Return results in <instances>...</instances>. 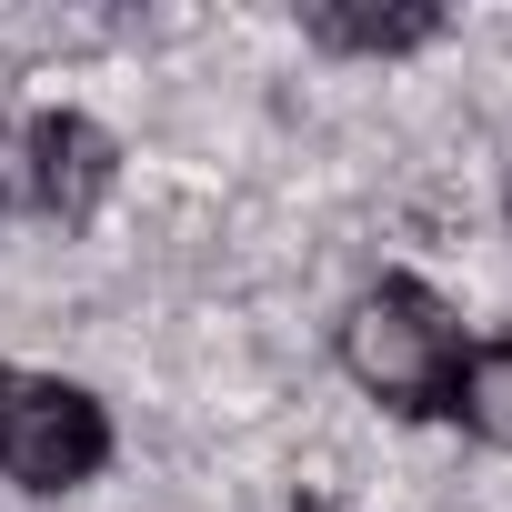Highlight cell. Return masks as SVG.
Segmentation results:
<instances>
[{"label": "cell", "instance_id": "3957f363", "mask_svg": "<svg viewBox=\"0 0 512 512\" xmlns=\"http://www.w3.org/2000/svg\"><path fill=\"white\" fill-rule=\"evenodd\" d=\"M21 191H31L41 221L91 231L101 201L121 191V141L91 111H31V131H21Z\"/></svg>", "mask_w": 512, "mask_h": 512}, {"label": "cell", "instance_id": "277c9868", "mask_svg": "<svg viewBox=\"0 0 512 512\" xmlns=\"http://www.w3.org/2000/svg\"><path fill=\"white\" fill-rule=\"evenodd\" d=\"M302 41L332 51V61H402V51L442 41V11L432 0H312Z\"/></svg>", "mask_w": 512, "mask_h": 512}, {"label": "cell", "instance_id": "7a4b0ae2", "mask_svg": "<svg viewBox=\"0 0 512 512\" xmlns=\"http://www.w3.org/2000/svg\"><path fill=\"white\" fill-rule=\"evenodd\" d=\"M111 472V412L71 372H0V482L81 492Z\"/></svg>", "mask_w": 512, "mask_h": 512}, {"label": "cell", "instance_id": "6da1fadb", "mask_svg": "<svg viewBox=\"0 0 512 512\" xmlns=\"http://www.w3.org/2000/svg\"><path fill=\"white\" fill-rule=\"evenodd\" d=\"M462 352H472L462 312H452L432 282H412V272L362 282L352 312H342V372H352L392 422H432V412L452 402V382H462Z\"/></svg>", "mask_w": 512, "mask_h": 512}, {"label": "cell", "instance_id": "5b68a950", "mask_svg": "<svg viewBox=\"0 0 512 512\" xmlns=\"http://www.w3.org/2000/svg\"><path fill=\"white\" fill-rule=\"evenodd\" d=\"M472 442H492V452H512V332L502 342H472L462 352V382H452V402H442Z\"/></svg>", "mask_w": 512, "mask_h": 512}, {"label": "cell", "instance_id": "8992f818", "mask_svg": "<svg viewBox=\"0 0 512 512\" xmlns=\"http://www.w3.org/2000/svg\"><path fill=\"white\" fill-rule=\"evenodd\" d=\"M502 211H512V181H502Z\"/></svg>", "mask_w": 512, "mask_h": 512}]
</instances>
